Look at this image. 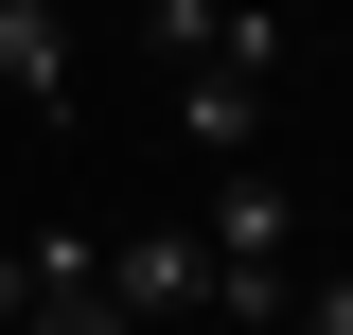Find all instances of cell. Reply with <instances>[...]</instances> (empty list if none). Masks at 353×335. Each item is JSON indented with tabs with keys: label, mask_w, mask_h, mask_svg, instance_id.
Instances as JSON below:
<instances>
[{
	"label": "cell",
	"mask_w": 353,
	"mask_h": 335,
	"mask_svg": "<svg viewBox=\"0 0 353 335\" xmlns=\"http://www.w3.org/2000/svg\"><path fill=\"white\" fill-rule=\"evenodd\" d=\"M283 335H353V265H336L318 300H283Z\"/></svg>",
	"instance_id": "6"
},
{
	"label": "cell",
	"mask_w": 353,
	"mask_h": 335,
	"mask_svg": "<svg viewBox=\"0 0 353 335\" xmlns=\"http://www.w3.org/2000/svg\"><path fill=\"white\" fill-rule=\"evenodd\" d=\"M176 141L194 159H265V71H176Z\"/></svg>",
	"instance_id": "4"
},
{
	"label": "cell",
	"mask_w": 353,
	"mask_h": 335,
	"mask_svg": "<svg viewBox=\"0 0 353 335\" xmlns=\"http://www.w3.org/2000/svg\"><path fill=\"white\" fill-rule=\"evenodd\" d=\"M106 300H124L141 335L212 318V230H124V247H106Z\"/></svg>",
	"instance_id": "1"
},
{
	"label": "cell",
	"mask_w": 353,
	"mask_h": 335,
	"mask_svg": "<svg viewBox=\"0 0 353 335\" xmlns=\"http://www.w3.org/2000/svg\"><path fill=\"white\" fill-rule=\"evenodd\" d=\"M36 335H141V318H124L106 283H88V300H36Z\"/></svg>",
	"instance_id": "5"
},
{
	"label": "cell",
	"mask_w": 353,
	"mask_h": 335,
	"mask_svg": "<svg viewBox=\"0 0 353 335\" xmlns=\"http://www.w3.org/2000/svg\"><path fill=\"white\" fill-rule=\"evenodd\" d=\"M159 71H283V18L265 0H141Z\"/></svg>",
	"instance_id": "2"
},
{
	"label": "cell",
	"mask_w": 353,
	"mask_h": 335,
	"mask_svg": "<svg viewBox=\"0 0 353 335\" xmlns=\"http://www.w3.org/2000/svg\"><path fill=\"white\" fill-rule=\"evenodd\" d=\"M0 88H18L36 124H71V18H53V0H0Z\"/></svg>",
	"instance_id": "3"
},
{
	"label": "cell",
	"mask_w": 353,
	"mask_h": 335,
	"mask_svg": "<svg viewBox=\"0 0 353 335\" xmlns=\"http://www.w3.org/2000/svg\"><path fill=\"white\" fill-rule=\"evenodd\" d=\"M0 318H36V265H18V247H0Z\"/></svg>",
	"instance_id": "7"
}]
</instances>
